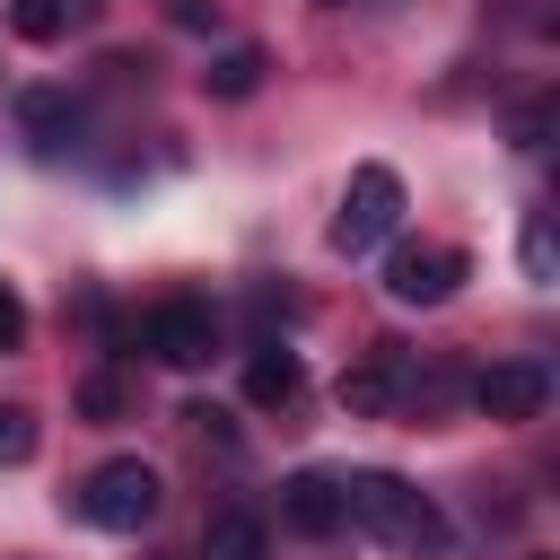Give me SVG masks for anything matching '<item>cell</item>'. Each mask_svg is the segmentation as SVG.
Returning <instances> with one entry per match:
<instances>
[{
    "label": "cell",
    "mask_w": 560,
    "mask_h": 560,
    "mask_svg": "<svg viewBox=\"0 0 560 560\" xmlns=\"http://www.w3.org/2000/svg\"><path fill=\"white\" fill-rule=\"evenodd\" d=\"M341 525H359V534L385 542V551H420V560H438V551L455 542L446 516H438V499L411 490L402 472H350V481H341Z\"/></svg>",
    "instance_id": "obj_1"
},
{
    "label": "cell",
    "mask_w": 560,
    "mask_h": 560,
    "mask_svg": "<svg viewBox=\"0 0 560 560\" xmlns=\"http://www.w3.org/2000/svg\"><path fill=\"white\" fill-rule=\"evenodd\" d=\"M158 508H166V481H158V464H140V455L96 464L88 490H79V516H88L96 534H140Z\"/></svg>",
    "instance_id": "obj_2"
},
{
    "label": "cell",
    "mask_w": 560,
    "mask_h": 560,
    "mask_svg": "<svg viewBox=\"0 0 560 560\" xmlns=\"http://www.w3.org/2000/svg\"><path fill=\"white\" fill-rule=\"evenodd\" d=\"M402 228V175L394 166H350L341 184V210H332V254H376L385 236Z\"/></svg>",
    "instance_id": "obj_3"
},
{
    "label": "cell",
    "mask_w": 560,
    "mask_h": 560,
    "mask_svg": "<svg viewBox=\"0 0 560 560\" xmlns=\"http://www.w3.org/2000/svg\"><path fill=\"white\" fill-rule=\"evenodd\" d=\"M140 350L158 359V368H210V350H219V315L201 306V298H166V306H149L140 315Z\"/></svg>",
    "instance_id": "obj_4"
},
{
    "label": "cell",
    "mask_w": 560,
    "mask_h": 560,
    "mask_svg": "<svg viewBox=\"0 0 560 560\" xmlns=\"http://www.w3.org/2000/svg\"><path fill=\"white\" fill-rule=\"evenodd\" d=\"M464 271H472V262H464L455 245H394V254H385V298H394V306H446V298L464 289Z\"/></svg>",
    "instance_id": "obj_5"
},
{
    "label": "cell",
    "mask_w": 560,
    "mask_h": 560,
    "mask_svg": "<svg viewBox=\"0 0 560 560\" xmlns=\"http://www.w3.org/2000/svg\"><path fill=\"white\" fill-rule=\"evenodd\" d=\"M542 402H551V368H542V359H490V368L472 376V411L499 420V429L542 420Z\"/></svg>",
    "instance_id": "obj_6"
},
{
    "label": "cell",
    "mask_w": 560,
    "mask_h": 560,
    "mask_svg": "<svg viewBox=\"0 0 560 560\" xmlns=\"http://www.w3.org/2000/svg\"><path fill=\"white\" fill-rule=\"evenodd\" d=\"M341 411L350 420H385V411H402L411 402V359H402V341H376L359 368H341Z\"/></svg>",
    "instance_id": "obj_7"
},
{
    "label": "cell",
    "mask_w": 560,
    "mask_h": 560,
    "mask_svg": "<svg viewBox=\"0 0 560 560\" xmlns=\"http://www.w3.org/2000/svg\"><path fill=\"white\" fill-rule=\"evenodd\" d=\"M9 114H18V140H26L35 158H70L79 131H88V105H79L70 88H18Z\"/></svg>",
    "instance_id": "obj_8"
},
{
    "label": "cell",
    "mask_w": 560,
    "mask_h": 560,
    "mask_svg": "<svg viewBox=\"0 0 560 560\" xmlns=\"http://www.w3.org/2000/svg\"><path fill=\"white\" fill-rule=\"evenodd\" d=\"M280 525L289 534H306V542H332L341 534V472H289L280 481Z\"/></svg>",
    "instance_id": "obj_9"
},
{
    "label": "cell",
    "mask_w": 560,
    "mask_h": 560,
    "mask_svg": "<svg viewBox=\"0 0 560 560\" xmlns=\"http://www.w3.org/2000/svg\"><path fill=\"white\" fill-rule=\"evenodd\" d=\"M298 385H306V368H298V350H280V341H262V350L245 359V402H254V411H289V402H298Z\"/></svg>",
    "instance_id": "obj_10"
},
{
    "label": "cell",
    "mask_w": 560,
    "mask_h": 560,
    "mask_svg": "<svg viewBox=\"0 0 560 560\" xmlns=\"http://www.w3.org/2000/svg\"><path fill=\"white\" fill-rule=\"evenodd\" d=\"M96 9H105V0H9V35H26V44H61V35H79Z\"/></svg>",
    "instance_id": "obj_11"
},
{
    "label": "cell",
    "mask_w": 560,
    "mask_h": 560,
    "mask_svg": "<svg viewBox=\"0 0 560 560\" xmlns=\"http://www.w3.org/2000/svg\"><path fill=\"white\" fill-rule=\"evenodd\" d=\"M201 560H271V525L254 508H219L201 525Z\"/></svg>",
    "instance_id": "obj_12"
},
{
    "label": "cell",
    "mask_w": 560,
    "mask_h": 560,
    "mask_svg": "<svg viewBox=\"0 0 560 560\" xmlns=\"http://www.w3.org/2000/svg\"><path fill=\"white\" fill-rule=\"evenodd\" d=\"M262 44H228V52H210V70H201V96H219V105H245L254 88H262Z\"/></svg>",
    "instance_id": "obj_13"
},
{
    "label": "cell",
    "mask_w": 560,
    "mask_h": 560,
    "mask_svg": "<svg viewBox=\"0 0 560 560\" xmlns=\"http://www.w3.org/2000/svg\"><path fill=\"white\" fill-rule=\"evenodd\" d=\"M79 411H88V420H122V411H131V385H122L114 368H96V376L79 385Z\"/></svg>",
    "instance_id": "obj_14"
},
{
    "label": "cell",
    "mask_w": 560,
    "mask_h": 560,
    "mask_svg": "<svg viewBox=\"0 0 560 560\" xmlns=\"http://www.w3.org/2000/svg\"><path fill=\"white\" fill-rule=\"evenodd\" d=\"M0 464H35V411L0 402Z\"/></svg>",
    "instance_id": "obj_15"
},
{
    "label": "cell",
    "mask_w": 560,
    "mask_h": 560,
    "mask_svg": "<svg viewBox=\"0 0 560 560\" xmlns=\"http://www.w3.org/2000/svg\"><path fill=\"white\" fill-rule=\"evenodd\" d=\"M508 140H516V149H525V158H534V149H542V140H551V96H525V105H516V114H508Z\"/></svg>",
    "instance_id": "obj_16"
},
{
    "label": "cell",
    "mask_w": 560,
    "mask_h": 560,
    "mask_svg": "<svg viewBox=\"0 0 560 560\" xmlns=\"http://www.w3.org/2000/svg\"><path fill=\"white\" fill-rule=\"evenodd\" d=\"M516 254H525V280L542 289V280H551V219H542V210L525 219V245H516Z\"/></svg>",
    "instance_id": "obj_17"
},
{
    "label": "cell",
    "mask_w": 560,
    "mask_h": 560,
    "mask_svg": "<svg viewBox=\"0 0 560 560\" xmlns=\"http://www.w3.org/2000/svg\"><path fill=\"white\" fill-rule=\"evenodd\" d=\"M166 18H175L184 35H219V0H166Z\"/></svg>",
    "instance_id": "obj_18"
},
{
    "label": "cell",
    "mask_w": 560,
    "mask_h": 560,
    "mask_svg": "<svg viewBox=\"0 0 560 560\" xmlns=\"http://www.w3.org/2000/svg\"><path fill=\"white\" fill-rule=\"evenodd\" d=\"M26 341V306H18V289L0 280V350H18Z\"/></svg>",
    "instance_id": "obj_19"
},
{
    "label": "cell",
    "mask_w": 560,
    "mask_h": 560,
    "mask_svg": "<svg viewBox=\"0 0 560 560\" xmlns=\"http://www.w3.org/2000/svg\"><path fill=\"white\" fill-rule=\"evenodd\" d=\"M534 560H542V551H534Z\"/></svg>",
    "instance_id": "obj_20"
}]
</instances>
